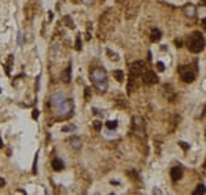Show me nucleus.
I'll return each mask as SVG.
<instances>
[{"label":"nucleus","mask_w":206,"mask_h":195,"mask_svg":"<svg viewBox=\"0 0 206 195\" xmlns=\"http://www.w3.org/2000/svg\"><path fill=\"white\" fill-rule=\"evenodd\" d=\"M76 50H78V51L81 50V39H80V36H77V39H76Z\"/></svg>","instance_id":"23"},{"label":"nucleus","mask_w":206,"mask_h":195,"mask_svg":"<svg viewBox=\"0 0 206 195\" xmlns=\"http://www.w3.org/2000/svg\"><path fill=\"white\" fill-rule=\"evenodd\" d=\"M37 160H39V151L36 153V157H34V162H33V173H37Z\"/></svg>","instance_id":"19"},{"label":"nucleus","mask_w":206,"mask_h":195,"mask_svg":"<svg viewBox=\"0 0 206 195\" xmlns=\"http://www.w3.org/2000/svg\"><path fill=\"white\" fill-rule=\"evenodd\" d=\"M113 74H114V77L117 78V81H120V82L124 81V71L122 70H114Z\"/></svg>","instance_id":"15"},{"label":"nucleus","mask_w":206,"mask_h":195,"mask_svg":"<svg viewBox=\"0 0 206 195\" xmlns=\"http://www.w3.org/2000/svg\"><path fill=\"white\" fill-rule=\"evenodd\" d=\"M3 146L4 144H3V140H2V137H0V148H3Z\"/></svg>","instance_id":"32"},{"label":"nucleus","mask_w":206,"mask_h":195,"mask_svg":"<svg viewBox=\"0 0 206 195\" xmlns=\"http://www.w3.org/2000/svg\"><path fill=\"white\" fill-rule=\"evenodd\" d=\"M91 95H89V88H85V100H89Z\"/></svg>","instance_id":"27"},{"label":"nucleus","mask_w":206,"mask_h":195,"mask_svg":"<svg viewBox=\"0 0 206 195\" xmlns=\"http://www.w3.org/2000/svg\"><path fill=\"white\" fill-rule=\"evenodd\" d=\"M187 47L188 50L194 54H198L201 52L202 50L205 48V37L201 32H194V33L190 36L188 39V43H187Z\"/></svg>","instance_id":"2"},{"label":"nucleus","mask_w":206,"mask_h":195,"mask_svg":"<svg viewBox=\"0 0 206 195\" xmlns=\"http://www.w3.org/2000/svg\"><path fill=\"white\" fill-rule=\"evenodd\" d=\"M183 13H184L185 17L192 18V17H195L196 8H195V6H194V4H185V6L183 7Z\"/></svg>","instance_id":"9"},{"label":"nucleus","mask_w":206,"mask_h":195,"mask_svg":"<svg viewBox=\"0 0 206 195\" xmlns=\"http://www.w3.org/2000/svg\"><path fill=\"white\" fill-rule=\"evenodd\" d=\"M82 2H84L85 4H92V2H93V0H82Z\"/></svg>","instance_id":"30"},{"label":"nucleus","mask_w":206,"mask_h":195,"mask_svg":"<svg viewBox=\"0 0 206 195\" xmlns=\"http://www.w3.org/2000/svg\"><path fill=\"white\" fill-rule=\"evenodd\" d=\"M69 143H70V146H72L73 148H80V147H81V140H80V137H77V136L70 137Z\"/></svg>","instance_id":"12"},{"label":"nucleus","mask_w":206,"mask_h":195,"mask_svg":"<svg viewBox=\"0 0 206 195\" xmlns=\"http://www.w3.org/2000/svg\"><path fill=\"white\" fill-rule=\"evenodd\" d=\"M32 117L34 118V120H37V117H39V110H33V114H32Z\"/></svg>","instance_id":"28"},{"label":"nucleus","mask_w":206,"mask_h":195,"mask_svg":"<svg viewBox=\"0 0 206 195\" xmlns=\"http://www.w3.org/2000/svg\"><path fill=\"white\" fill-rule=\"evenodd\" d=\"M179 146H180L184 151H187V150L190 148V144H187V143H184V142H179Z\"/></svg>","instance_id":"24"},{"label":"nucleus","mask_w":206,"mask_h":195,"mask_svg":"<svg viewBox=\"0 0 206 195\" xmlns=\"http://www.w3.org/2000/svg\"><path fill=\"white\" fill-rule=\"evenodd\" d=\"M70 77H72V69H70V65H69L66 71L62 74V81L63 82H70Z\"/></svg>","instance_id":"14"},{"label":"nucleus","mask_w":206,"mask_h":195,"mask_svg":"<svg viewBox=\"0 0 206 195\" xmlns=\"http://www.w3.org/2000/svg\"><path fill=\"white\" fill-rule=\"evenodd\" d=\"M150 39H151L153 43H157L161 40V32L158 29H153L151 30V36H150Z\"/></svg>","instance_id":"13"},{"label":"nucleus","mask_w":206,"mask_h":195,"mask_svg":"<svg viewBox=\"0 0 206 195\" xmlns=\"http://www.w3.org/2000/svg\"><path fill=\"white\" fill-rule=\"evenodd\" d=\"M51 165H52V169L57 170V172H61V170L63 169V166H65V165H63V162L59 160V158H55V160L51 162Z\"/></svg>","instance_id":"11"},{"label":"nucleus","mask_w":206,"mask_h":195,"mask_svg":"<svg viewBox=\"0 0 206 195\" xmlns=\"http://www.w3.org/2000/svg\"><path fill=\"white\" fill-rule=\"evenodd\" d=\"M144 66H146V63L143 61H136V62H133L132 65H130V77H137V76H140L142 73H143V70H144Z\"/></svg>","instance_id":"5"},{"label":"nucleus","mask_w":206,"mask_h":195,"mask_svg":"<svg viewBox=\"0 0 206 195\" xmlns=\"http://www.w3.org/2000/svg\"><path fill=\"white\" fill-rule=\"evenodd\" d=\"M65 95H63L62 92H57V94H54L52 95V98H51V103H52V106L57 107L58 105H61V103L65 100Z\"/></svg>","instance_id":"10"},{"label":"nucleus","mask_w":206,"mask_h":195,"mask_svg":"<svg viewBox=\"0 0 206 195\" xmlns=\"http://www.w3.org/2000/svg\"><path fill=\"white\" fill-rule=\"evenodd\" d=\"M158 81H160V78H158V76L154 73L153 70H147L143 74V82L146 85H154V84H157Z\"/></svg>","instance_id":"6"},{"label":"nucleus","mask_w":206,"mask_h":195,"mask_svg":"<svg viewBox=\"0 0 206 195\" xmlns=\"http://www.w3.org/2000/svg\"><path fill=\"white\" fill-rule=\"evenodd\" d=\"M192 194H194V195H195V194H202V195H203V194H205V185H203V184H199Z\"/></svg>","instance_id":"18"},{"label":"nucleus","mask_w":206,"mask_h":195,"mask_svg":"<svg viewBox=\"0 0 206 195\" xmlns=\"http://www.w3.org/2000/svg\"><path fill=\"white\" fill-rule=\"evenodd\" d=\"M18 44L19 45L23 44V34H22V32H19V33H18Z\"/></svg>","instance_id":"25"},{"label":"nucleus","mask_w":206,"mask_h":195,"mask_svg":"<svg viewBox=\"0 0 206 195\" xmlns=\"http://www.w3.org/2000/svg\"><path fill=\"white\" fill-rule=\"evenodd\" d=\"M157 67H158V70H160V71H164V70H165V65H164L162 62H158V63H157Z\"/></svg>","instance_id":"26"},{"label":"nucleus","mask_w":206,"mask_h":195,"mask_svg":"<svg viewBox=\"0 0 206 195\" xmlns=\"http://www.w3.org/2000/svg\"><path fill=\"white\" fill-rule=\"evenodd\" d=\"M62 131H63V132H67V131H69V132H70V131H76V126H74V125H66V126H63V128H62Z\"/></svg>","instance_id":"21"},{"label":"nucleus","mask_w":206,"mask_h":195,"mask_svg":"<svg viewBox=\"0 0 206 195\" xmlns=\"http://www.w3.org/2000/svg\"><path fill=\"white\" fill-rule=\"evenodd\" d=\"M170 177H172V180H180L181 177H183V170H181L180 166H173L172 169H170Z\"/></svg>","instance_id":"8"},{"label":"nucleus","mask_w":206,"mask_h":195,"mask_svg":"<svg viewBox=\"0 0 206 195\" xmlns=\"http://www.w3.org/2000/svg\"><path fill=\"white\" fill-rule=\"evenodd\" d=\"M179 73H180V77L184 82H192L195 80V73L190 69V66H180L179 67Z\"/></svg>","instance_id":"4"},{"label":"nucleus","mask_w":206,"mask_h":195,"mask_svg":"<svg viewBox=\"0 0 206 195\" xmlns=\"http://www.w3.org/2000/svg\"><path fill=\"white\" fill-rule=\"evenodd\" d=\"M93 128L99 132V131L102 129V122H100V121H95V122H93Z\"/></svg>","instance_id":"22"},{"label":"nucleus","mask_w":206,"mask_h":195,"mask_svg":"<svg viewBox=\"0 0 206 195\" xmlns=\"http://www.w3.org/2000/svg\"><path fill=\"white\" fill-rule=\"evenodd\" d=\"M176 44H177V47H181V41H180V40H176Z\"/></svg>","instance_id":"31"},{"label":"nucleus","mask_w":206,"mask_h":195,"mask_svg":"<svg viewBox=\"0 0 206 195\" xmlns=\"http://www.w3.org/2000/svg\"><path fill=\"white\" fill-rule=\"evenodd\" d=\"M91 81L95 88H98L100 92H106L107 91V76H106V71L102 69V67H95V69L91 71Z\"/></svg>","instance_id":"1"},{"label":"nucleus","mask_w":206,"mask_h":195,"mask_svg":"<svg viewBox=\"0 0 206 195\" xmlns=\"http://www.w3.org/2000/svg\"><path fill=\"white\" fill-rule=\"evenodd\" d=\"M4 184H6V180L3 177H0V187H4Z\"/></svg>","instance_id":"29"},{"label":"nucleus","mask_w":206,"mask_h":195,"mask_svg":"<svg viewBox=\"0 0 206 195\" xmlns=\"http://www.w3.org/2000/svg\"><path fill=\"white\" fill-rule=\"evenodd\" d=\"M132 126L136 136H139L140 139L146 137V122L140 115H133L132 117Z\"/></svg>","instance_id":"3"},{"label":"nucleus","mask_w":206,"mask_h":195,"mask_svg":"<svg viewBox=\"0 0 206 195\" xmlns=\"http://www.w3.org/2000/svg\"><path fill=\"white\" fill-rule=\"evenodd\" d=\"M63 21L66 22V26H69L70 29H74V23H73V21H72V18H70V17H67V15H66V17L63 18Z\"/></svg>","instance_id":"17"},{"label":"nucleus","mask_w":206,"mask_h":195,"mask_svg":"<svg viewBox=\"0 0 206 195\" xmlns=\"http://www.w3.org/2000/svg\"><path fill=\"white\" fill-rule=\"evenodd\" d=\"M106 126H107L109 129H116L117 126H118V122L116 120H113V121H107L106 122Z\"/></svg>","instance_id":"16"},{"label":"nucleus","mask_w":206,"mask_h":195,"mask_svg":"<svg viewBox=\"0 0 206 195\" xmlns=\"http://www.w3.org/2000/svg\"><path fill=\"white\" fill-rule=\"evenodd\" d=\"M13 59H14V57H13V55H10L8 62H7V66H6V71H7V74H10V66H11V62H13Z\"/></svg>","instance_id":"20"},{"label":"nucleus","mask_w":206,"mask_h":195,"mask_svg":"<svg viewBox=\"0 0 206 195\" xmlns=\"http://www.w3.org/2000/svg\"><path fill=\"white\" fill-rule=\"evenodd\" d=\"M72 109H73V103H72V100H67V99H65L61 105L57 106V110L59 114H66L69 111H72Z\"/></svg>","instance_id":"7"}]
</instances>
